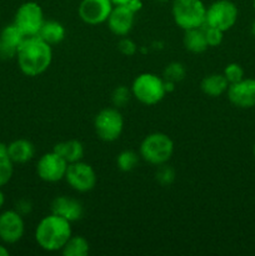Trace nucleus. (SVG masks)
I'll return each instance as SVG.
<instances>
[{"mask_svg":"<svg viewBox=\"0 0 255 256\" xmlns=\"http://www.w3.org/2000/svg\"><path fill=\"white\" fill-rule=\"evenodd\" d=\"M15 58L22 74L32 78L39 76L52 65V45L45 42L39 36H28L20 44Z\"/></svg>","mask_w":255,"mask_h":256,"instance_id":"f257e3e1","label":"nucleus"},{"mask_svg":"<svg viewBox=\"0 0 255 256\" xmlns=\"http://www.w3.org/2000/svg\"><path fill=\"white\" fill-rule=\"evenodd\" d=\"M72 235V222L52 212L36 225L35 242L45 252H62Z\"/></svg>","mask_w":255,"mask_h":256,"instance_id":"f03ea898","label":"nucleus"},{"mask_svg":"<svg viewBox=\"0 0 255 256\" xmlns=\"http://www.w3.org/2000/svg\"><path fill=\"white\" fill-rule=\"evenodd\" d=\"M172 154H174V142L165 132H152L140 142V158L155 166L169 162Z\"/></svg>","mask_w":255,"mask_h":256,"instance_id":"7ed1b4c3","label":"nucleus"},{"mask_svg":"<svg viewBox=\"0 0 255 256\" xmlns=\"http://www.w3.org/2000/svg\"><path fill=\"white\" fill-rule=\"evenodd\" d=\"M132 94L142 104L152 106L158 104L166 95L164 78L154 72H142L134 79L132 84Z\"/></svg>","mask_w":255,"mask_h":256,"instance_id":"20e7f679","label":"nucleus"},{"mask_svg":"<svg viewBox=\"0 0 255 256\" xmlns=\"http://www.w3.org/2000/svg\"><path fill=\"white\" fill-rule=\"evenodd\" d=\"M172 15L175 24L184 32L202 28L205 25L206 6L202 0H172Z\"/></svg>","mask_w":255,"mask_h":256,"instance_id":"39448f33","label":"nucleus"},{"mask_svg":"<svg viewBox=\"0 0 255 256\" xmlns=\"http://www.w3.org/2000/svg\"><path fill=\"white\" fill-rule=\"evenodd\" d=\"M94 129L95 134L102 142H115L124 130V118L118 108H105L95 116Z\"/></svg>","mask_w":255,"mask_h":256,"instance_id":"423d86ee","label":"nucleus"},{"mask_svg":"<svg viewBox=\"0 0 255 256\" xmlns=\"http://www.w3.org/2000/svg\"><path fill=\"white\" fill-rule=\"evenodd\" d=\"M44 22V12L35 2H26L20 5L14 16V24L25 38L36 36Z\"/></svg>","mask_w":255,"mask_h":256,"instance_id":"0eeeda50","label":"nucleus"},{"mask_svg":"<svg viewBox=\"0 0 255 256\" xmlns=\"http://www.w3.org/2000/svg\"><path fill=\"white\" fill-rule=\"evenodd\" d=\"M238 6L230 0H216L206 8L205 25L216 28L222 32L232 29L238 22Z\"/></svg>","mask_w":255,"mask_h":256,"instance_id":"6e6552de","label":"nucleus"},{"mask_svg":"<svg viewBox=\"0 0 255 256\" xmlns=\"http://www.w3.org/2000/svg\"><path fill=\"white\" fill-rule=\"evenodd\" d=\"M65 180L75 192H89L96 186L98 175L92 165L80 160L68 165Z\"/></svg>","mask_w":255,"mask_h":256,"instance_id":"1a4fd4ad","label":"nucleus"},{"mask_svg":"<svg viewBox=\"0 0 255 256\" xmlns=\"http://www.w3.org/2000/svg\"><path fill=\"white\" fill-rule=\"evenodd\" d=\"M68 162L54 150L42 155L36 162V174L42 182H58L65 179Z\"/></svg>","mask_w":255,"mask_h":256,"instance_id":"9d476101","label":"nucleus"},{"mask_svg":"<svg viewBox=\"0 0 255 256\" xmlns=\"http://www.w3.org/2000/svg\"><path fill=\"white\" fill-rule=\"evenodd\" d=\"M112 8V0H82L78 14L85 24L99 25L106 22Z\"/></svg>","mask_w":255,"mask_h":256,"instance_id":"9b49d317","label":"nucleus"},{"mask_svg":"<svg viewBox=\"0 0 255 256\" xmlns=\"http://www.w3.org/2000/svg\"><path fill=\"white\" fill-rule=\"evenodd\" d=\"M24 218L16 210H6L0 214V240L4 244H15L24 236Z\"/></svg>","mask_w":255,"mask_h":256,"instance_id":"f8f14e48","label":"nucleus"},{"mask_svg":"<svg viewBox=\"0 0 255 256\" xmlns=\"http://www.w3.org/2000/svg\"><path fill=\"white\" fill-rule=\"evenodd\" d=\"M226 95L234 106L240 109H252L255 106V79L244 78L240 82L230 84Z\"/></svg>","mask_w":255,"mask_h":256,"instance_id":"ddd939ff","label":"nucleus"},{"mask_svg":"<svg viewBox=\"0 0 255 256\" xmlns=\"http://www.w3.org/2000/svg\"><path fill=\"white\" fill-rule=\"evenodd\" d=\"M135 12H132L126 5H114L109 18L108 28L116 36H128L134 26Z\"/></svg>","mask_w":255,"mask_h":256,"instance_id":"4468645a","label":"nucleus"},{"mask_svg":"<svg viewBox=\"0 0 255 256\" xmlns=\"http://www.w3.org/2000/svg\"><path fill=\"white\" fill-rule=\"evenodd\" d=\"M50 210L52 214L59 215L70 222H78L84 215V208H82V202L78 199L66 196V195H60V196L55 198L52 202Z\"/></svg>","mask_w":255,"mask_h":256,"instance_id":"2eb2a0df","label":"nucleus"},{"mask_svg":"<svg viewBox=\"0 0 255 256\" xmlns=\"http://www.w3.org/2000/svg\"><path fill=\"white\" fill-rule=\"evenodd\" d=\"M24 39V34L14 22L6 25L0 32V59L9 60L16 56L18 49Z\"/></svg>","mask_w":255,"mask_h":256,"instance_id":"dca6fc26","label":"nucleus"},{"mask_svg":"<svg viewBox=\"0 0 255 256\" xmlns=\"http://www.w3.org/2000/svg\"><path fill=\"white\" fill-rule=\"evenodd\" d=\"M8 155L14 164H25L35 155V146L26 139H16L8 145Z\"/></svg>","mask_w":255,"mask_h":256,"instance_id":"f3484780","label":"nucleus"},{"mask_svg":"<svg viewBox=\"0 0 255 256\" xmlns=\"http://www.w3.org/2000/svg\"><path fill=\"white\" fill-rule=\"evenodd\" d=\"M52 150H54L55 152H58L68 164L80 162V160H82L85 154L84 145H82L79 140L75 139L64 140V142H58V144H55Z\"/></svg>","mask_w":255,"mask_h":256,"instance_id":"a211bd4d","label":"nucleus"},{"mask_svg":"<svg viewBox=\"0 0 255 256\" xmlns=\"http://www.w3.org/2000/svg\"><path fill=\"white\" fill-rule=\"evenodd\" d=\"M229 88V82L225 79L222 74H209L202 80L200 82V89L205 95L210 98H219L222 94H226V90Z\"/></svg>","mask_w":255,"mask_h":256,"instance_id":"6ab92c4d","label":"nucleus"},{"mask_svg":"<svg viewBox=\"0 0 255 256\" xmlns=\"http://www.w3.org/2000/svg\"><path fill=\"white\" fill-rule=\"evenodd\" d=\"M36 36H39L40 39L52 46V45L60 44L65 39L66 29L62 22H56V20H45Z\"/></svg>","mask_w":255,"mask_h":256,"instance_id":"aec40b11","label":"nucleus"},{"mask_svg":"<svg viewBox=\"0 0 255 256\" xmlns=\"http://www.w3.org/2000/svg\"><path fill=\"white\" fill-rule=\"evenodd\" d=\"M182 44H184L185 49L192 54H202L209 48L202 28L185 30Z\"/></svg>","mask_w":255,"mask_h":256,"instance_id":"412c9836","label":"nucleus"},{"mask_svg":"<svg viewBox=\"0 0 255 256\" xmlns=\"http://www.w3.org/2000/svg\"><path fill=\"white\" fill-rule=\"evenodd\" d=\"M90 252V244L82 235H72L62 249L65 256H86Z\"/></svg>","mask_w":255,"mask_h":256,"instance_id":"4be33fe9","label":"nucleus"},{"mask_svg":"<svg viewBox=\"0 0 255 256\" xmlns=\"http://www.w3.org/2000/svg\"><path fill=\"white\" fill-rule=\"evenodd\" d=\"M140 160V155L134 150H122L116 156L118 169L124 172H132L138 166Z\"/></svg>","mask_w":255,"mask_h":256,"instance_id":"5701e85b","label":"nucleus"},{"mask_svg":"<svg viewBox=\"0 0 255 256\" xmlns=\"http://www.w3.org/2000/svg\"><path fill=\"white\" fill-rule=\"evenodd\" d=\"M14 174V162L8 154H0V188L6 185Z\"/></svg>","mask_w":255,"mask_h":256,"instance_id":"b1692460","label":"nucleus"},{"mask_svg":"<svg viewBox=\"0 0 255 256\" xmlns=\"http://www.w3.org/2000/svg\"><path fill=\"white\" fill-rule=\"evenodd\" d=\"M156 172H155V180L159 182L162 186H169L175 182V170L172 169L168 162L156 166Z\"/></svg>","mask_w":255,"mask_h":256,"instance_id":"393cba45","label":"nucleus"},{"mask_svg":"<svg viewBox=\"0 0 255 256\" xmlns=\"http://www.w3.org/2000/svg\"><path fill=\"white\" fill-rule=\"evenodd\" d=\"M185 74H186V70H185V66L182 64V62H170L169 65H166L164 70V79L168 80V82H182L184 79Z\"/></svg>","mask_w":255,"mask_h":256,"instance_id":"a878e982","label":"nucleus"},{"mask_svg":"<svg viewBox=\"0 0 255 256\" xmlns=\"http://www.w3.org/2000/svg\"><path fill=\"white\" fill-rule=\"evenodd\" d=\"M132 96V89H128L124 85H120V86H118L112 94V105H114L115 108H118V109L125 106V105L130 102V98Z\"/></svg>","mask_w":255,"mask_h":256,"instance_id":"bb28decb","label":"nucleus"},{"mask_svg":"<svg viewBox=\"0 0 255 256\" xmlns=\"http://www.w3.org/2000/svg\"><path fill=\"white\" fill-rule=\"evenodd\" d=\"M222 75L225 76V79L228 80V82L230 84H234V82H240L242 79H244V69L240 64L238 62H230L225 66Z\"/></svg>","mask_w":255,"mask_h":256,"instance_id":"cd10ccee","label":"nucleus"},{"mask_svg":"<svg viewBox=\"0 0 255 256\" xmlns=\"http://www.w3.org/2000/svg\"><path fill=\"white\" fill-rule=\"evenodd\" d=\"M202 29H204L205 38H206L208 45L210 48H216L222 44V39H224V32L216 29V28L209 26V25H204Z\"/></svg>","mask_w":255,"mask_h":256,"instance_id":"c85d7f7f","label":"nucleus"},{"mask_svg":"<svg viewBox=\"0 0 255 256\" xmlns=\"http://www.w3.org/2000/svg\"><path fill=\"white\" fill-rule=\"evenodd\" d=\"M118 50L125 56H132L138 52V45L128 36H122L118 42Z\"/></svg>","mask_w":255,"mask_h":256,"instance_id":"c756f323","label":"nucleus"},{"mask_svg":"<svg viewBox=\"0 0 255 256\" xmlns=\"http://www.w3.org/2000/svg\"><path fill=\"white\" fill-rule=\"evenodd\" d=\"M32 202H28V200H20V202L16 204V209L15 210L24 216V215L29 214V212H32Z\"/></svg>","mask_w":255,"mask_h":256,"instance_id":"7c9ffc66","label":"nucleus"},{"mask_svg":"<svg viewBox=\"0 0 255 256\" xmlns=\"http://www.w3.org/2000/svg\"><path fill=\"white\" fill-rule=\"evenodd\" d=\"M124 5H126V6L129 8L132 12H135V14H136V12H139L140 10L142 9V0H130V2H128L126 4H124Z\"/></svg>","mask_w":255,"mask_h":256,"instance_id":"2f4dec72","label":"nucleus"},{"mask_svg":"<svg viewBox=\"0 0 255 256\" xmlns=\"http://www.w3.org/2000/svg\"><path fill=\"white\" fill-rule=\"evenodd\" d=\"M9 254H10V252L8 250V248L0 244V256H9Z\"/></svg>","mask_w":255,"mask_h":256,"instance_id":"473e14b6","label":"nucleus"},{"mask_svg":"<svg viewBox=\"0 0 255 256\" xmlns=\"http://www.w3.org/2000/svg\"><path fill=\"white\" fill-rule=\"evenodd\" d=\"M0 154H8V145L0 142Z\"/></svg>","mask_w":255,"mask_h":256,"instance_id":"72a5a7b5","label":"nucleus"},{"mask_svg":"<svg viewBox=\"0 0 255 256\" xmlns=\"http://www.w3.org/2000/svg\"><path fill=\"white\" fill-rule=\"evenodd\" d=\"M128 2H130V0H112V2L114 5H124L126 4Z\"/></svg>","mask_w":255,"mask_h":256,"instance_id":"f704fd0d","label":"nucleus"},{"mask_svg":"<svg viewBox=\"0 0 255 256\" xmlns=\"http://www.w3.org/2000/svg\"><path fill=\"white\" fill-rule=\"evenodd\" d=\"M5 202V196H4V192H2V189H0V209L2 208V205H4Z\"/></svg>","mask_w":255,"mask_h":256,"instance_id":"c9c22d12","label":"nucleus"},{"mask_svg":"<svg viewBox=\"0 0 255 256\" xmlns=\"http://www.w3.org/2000/svg\"><path fill=\"white\" fill-rule=\"evenodd\" d=\"M252 36L255 38V20L252 22Z\"/></svg>","mask_w":255,"mask_h":256,"instance_id":"e433bc0d","label":"nucleus"},{"mask_svg":"<svg viewBox=\"0 0 255 256\" xmlns=\"http://www.w3.org/2000/svg\"><path fill=\"white\" fill-rule=\"evenodd\" d=\"M156 2H170V0H156Z\"/></svg>","mask_w":255,"mask_h":256,"instance_id":"4c0bfd02","label":"nucleus"},{"mask_svg":"<svg viewBox=\"0 0 255 256\" xmlns=\"http://www.w3.org/2000/svg\"><path fill=\"white\" fill-rule=\"evenodd\" d=\"M252 154H254V158H255V144H254V148H252Z\"/></svg>","mask_w":255,"mask_h":256,"instance_id":"58836bf2","label":"nucleus"},{"mask_svg":"<svg viewBox=\"0 0 255 256\" xmlns=\"http://www.w3.org/2000/svg\"><path fill=\"white\" fill-rule=\"evenodd\" d=\"M252 6H254V9H255V0H254V2H252Z\"/></svg>","mask_w":255,"mask_h":256,"instance_id":"ea45409f","label":"nucleus"}]
</instances>
